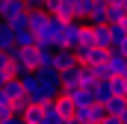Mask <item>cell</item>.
Wrapping results in <instances>:
<instances>
[{
	"label": "cell",
	"mask_w": 127,
	"mask_h": 124,
	"mask_svg": "<svg viewBox=\"0 0 127 124\" xmlns=\"http://www.w3.org/2000/svg\"><path fill=\"white\" fill-rule=\"evenodd\" d=\"M103 109H106V115H118L121 118V112L127 109V97H109L103 103Z\"/></svg>",
	"instance_id": "16"
},
{
	"label": "cell",
	"mask_w": 127,
	"mask_h": 124,
	"mask_svg": "<svg viewBox=\"0 0 127 124\" xmlns=\"http://www.w3.org/2000/svg\"><path fill=\"white\" fill-rule=\"evenodd\" d=\"M109 86H112V97H127V80L124 77H112Z\"/></svg>",
	"instance_id": "21"
},
{
	"label": "cell",
	"mask_w": 127,
	"mask_h": 124,
	"mask_svg": "<svg viewBox=\"0 0 127 124\" xmlns=\"http://www.w3.org/2000/svg\"><path fill=\"white\" fill-rule=\"evenodd\" d=\"M92 92H95V103H106L112 97V86H109V80H103V83H97Z\"/></svg>",
	"instance_id": "18"
},
{
	"label": "cell",
	"mask_w": 127,
	"mask_h": 124,
	"mask_svg": "<svg viewBox=\"0 0 127 124\" xmlns=\"http://www.w3.org/2000/svg\"><path fill=\"white\" fill-rule=\"evenodd\" d=\"M109 6H124V0H106Z\"/></svg>",
	"instance_id": "31"
},
{
	"label": "cell",
	"mask_w": 127,
	"mask_h": 124,
	"mask_svg": "<svg viewBox=\"0 0 127 124\" xmlns=\"http://www.w3.org/2000/svg\"><path fill=\"white\" fill-rule=\"evenodd\" d=\"M106 9H109V3L106 0H92V15H89V27H97V24H106Z\"/></svg>",
	"instance_id": "10"
},
{
	"label": "cell",
	"mask_w": 127,
	"mask_h": 124,
	"mask_svg": "<svg viewBox=\"0 0 127 124\" xmlns=\"http://www.w3.org/2000/svg\"><path fill=\"white\" fill-rule=\"evenodd\" d=\"M9 80H12V74H9V71H0V89H3Z\"/></svg>",
	"instance_id": "30"
},
{
	"label": "cell",
	"mask_w": 127,
	"mask_h": 124,
	"mask_svg": "<svg viewBox=\"0 0 127 124\" xmlns=\"http://www.w3.org/2000/svg\"><path fill=\"white\" fill-rule=\"evenodd\" d=\"M9 115H15V112H12V100H9L6 92L0 89V121H3V118H9Z\"/></svg>",
	"instance_id": "23"
},
{
	"label": "cell",
	"mask_w": 127,
	"mask_h": 124,
	"mask_svg": "<svg viewBox=\"0 0 127 124\" xmlns=\"http://www.w3.org/2000/svg\"><path fill=\"white\" fill-rule=\"evenodd\" d=\"M41 115H44V124H65V118L59 115V109H56V103H53V100L41 109Z\"/></svg>",
	"instance_id": "17"
},
{
	"label": "cell",
	"mask_w": 127,
	"mask_h": 124,
	"mask_svg": "<svg viewBox=\"0 0 127 124\" xmlns=\"http://www.w3.org/2000/svg\"><path fill=\"white\" fill-rule=\"evenodd\" d=\"M62 30H65V21H62V18H56V15H47V24H44L41 35H44V38H50L53 44H59V38H62Z\"/></svg>",
	"instance_id": "8"
},
{
	"label": "cell",
	"mask_w": 127,
	"mask_h": 124,
	"mask_svg": "<svg viewBox=\"0 0 127 124\" xmlns=\"http://www.w3.org/2000/svg\"><path fill=\"white\" fill-rule=\"evenodd\" d=\"M100 124H124V121H121L118 115H106V118H103V121H100Z\"/></svg>",
	"instance_id": "29"
},
{
	"label": "cell",
	"mask_w": 127,
	"mask_h": 124,
	"mask_svg": "<svg viewBox=\"0 0 127 124\" xmlns=\"http://www.w3.org/2000/svg\"><path fill=\"white\" fill-rule=\"evenodd\" d=\"M121 24H124V30H127V18H124V21H121Z\"/></svg>",
	"instance_id": "35"
},
{
	"label": "cell",
	"mask_w": 127,
	"mask_h": 124,
	"mask_svg": "<svg viewBox=\"0 0 127 124\" xmlns=\"http://www.w3.org/2000/svg\"><path fill=\"white\" fill-rule=\"evenodd\" d=\"M47 15H56L62 21H77V3L74 0H53L50 6H44Z\"/></svg>",
	"instance_id": "6"
},
{
	"label": "cell",
	"mask_w": 127,
	"mask_h": 124,
	"mask_svg": "<svg viewBox=\"0 0 127 124\" xmlns=\"http://www.w3.org/2000/svg\"><path fill=\"white\" fill-rule=\"evenodd\" d=\"M53 103H56V109H59V115H62L65 121H68V118H74V115H77V106H74V100H71V97H68V94H59V97H56V100H53Z\"/></svg>",
	"instance_id": "14"
},
{
	"label": "cell",
	"mask_w": 127,
	"mask_h": 124,
	"mask_svg": "<svg viewBox=\"0 0 127 124\" xmlns=\"http://www.w3.org/2000/svg\"><path fill=\"white\" fill-rule=\"evenodd\" d=\"M103 118H106V109H103V103L80 106V109H77V115H74V121H77V124H100Z\"/></svg>",
	"instance_id": "5"
},
{
	"label": "cell",
	"mask_w": 127,
	"mask_h": 124,
	"mask_svg": "<svg viewBox=\"0 0 127 124\" xmlns=\"http://www.w3.org/2000/svg\"><path fill=\"white\" fill-rule=\"evenodd\" d=\"M32 47H38V50H56V44L50 38H44V35H35V44Z\"/></svg>",
	"instance_id": "25"
},
{
	"label": "cell",
	"mask_w": 127,
	"mask_h": 124,
	"mask_svg": "<svg viewBox=\"0 0 127 124\" xmlns=\"http://www.w3.org/2000/svg\"><path fill=\"white\" fill-rule=\"evenodd\" d=\"M27 18H30V30L35 32V35H41L44 24H47V12H44V9H30Z\"/></svg>",
	"instance_id": "12"
},
{
	"label": "cell",
	"mask_w": 127,
	"mask_h": 124,
	"mask_svg": "<svg viewBox=\"0 0 127 124\" xmlns=\"http://www.w3.org/2000/svg\"><path fill=\"white\" fill-rule=\"evenodd\" d=\"M32 44H35V32H32V30L15 32V47H32Z\"/></svg>",
	"instance_id": "19"
},
{
	"label": "cell",
	"mask_w": 127,
	"mask_h": 124,
	"mask_svg": "<svg viewBox=\"0 0 127 124\" xmlns=\"http://www.w3.org/2000/svg\"><path fill=\"white\" fill-rule=\"evenodd\" d=\"M112 53H121V56H127V38H121L118 44H112Z\"/></svg>",
	"instance_id": "27"
},
{
	"label": "cell",
	"mask_w": 127,
	"mask_h": 124,
	"mask_svg": "<svg viewBox=\"0 0 127 124\" xmlns=\"http://www.w3.org/2000/svg\"><path fill=\"white\" fill-rule=\"evenodd\" d=\"M9 27H12V32H21V30H30V18H27V12L24 15H18V18H12V21H6Z\"/></svg>",
	"instance_id": "22"
},
{
	"label": "cell",
	"mask_w": 127,
	"mask_h": 124,
	"mask_svg": "<svg viewBox=\"0 0 127 124\" xmlns=\"http://www.w3.org/2000/svg\"><path fill=\"white\" fill-rule=\"evenodd\" d=\"M35 80H38V86H41V92L47 94L50 100H56L59 94H62V74L50 65V68H41V71H35Z\"/></svg>",
	"instance_id": "1"
},
{
	"label": "cell",
	"mask_w": 127,
	"mask_h": 124,
	"mask_svg": "<svg viewBox=\"0 0 127 124\" xmlns=\"http://www.w3.org/2000/svg\"><path fill=\"white\" fill-rule=\"evenodd\" d=\"M0 124H27V121H24L21 115H9V118H3Z\"/></svg>",
	"instance_id": "28"
},
{
	"label": "cell",
	"mask_w": 127,
	"mask_h": 124,
	"mask_svg": "<svg viewBox=\"0 0 127 124\" xmlns=\"http://www.w3.org/2000/svg\"><path fill=\"white\" fill-rule=\"evenodd\" d=\"M92 38H95V47L112 50V32H109V24H97V27H92Z\"/></svg>",
	"instance_id": "9"
},
{
	"label": "cell",
	"mask_w": 127,
	"mask_h": 124,
	"mask_svg": "<svg viewBox=\"0 0 127 124\" xmlns=\"http://www.w3.org/2000/svg\"><path fill=\"white\" fill-rule=\"evenodd\" d=\"M124 18H127L124 6H109V9H106V24H121Z\"/></svg>",
	"instance_id": "20"
},
{
	"label": "cell",
	"mask_w": 127,
	"mask_h": 124,
	"mask_svg": "<svg viewBox=\"0 0 127 124\" xmlns=\"http://www.w3.org/2000/svg\"><path fill=\"white\" fill-rule=\"evenodd\" d=\"M74 65H77V53H74V50H68V47H56V50H53V68H56L59 74L71 71Z\"/></svg>",
	"instance_id": "7"
},
{
	"label": "cell",
	"mask_w": 127,
	"mask_h": 124,
	"mask_svg": "<svg viewBox=\"0 0 127 124\" xmlns=\"http://www.w3.org/2000/svg\"><path fill=\"white\" fill-rule=\"evenodd\" d=\"M3 92H6V97L12 100V103H18V100H24L27 94H24V86H21V80L18 77H12L6 86H3Z\"/></svg>",
	"instance_id": "13"
},
{
	"label": "cell",
	"mask_w": 127,
	"mask_h": 124,
	"mask_svg": "<svg viewBox=\"0 0 127 124\" xmlns=\"http://www.w3.org/2000/svg\"><path fill=\"white\" fill-rule=\"evenodd\" d=\"M74 53H77V62L86 68H100L109 59V50H103V47H77Z\"/></svg>",
	"instance_id": "3"
},
{
	"label": "cell",
	"mask_w": 127,
	"mask_h": 124,
	"mask_svg": "<svg viewBox=\"0 0 127 124\" xmlns=\"http://www.w3.org/2000/svg\"><path fill=\"white\" fill-rule=\"evenodd\" d=\"M68 97L74 100V106H77V109H80V106H92V103H95V92H92V89H86V86H83V89H77L74 94H68Z\"/></svg>",
	"instance_id": "15"
},
{
	"label": "cell",
	"mask_w": 127,
	"mask_h": 124,
	"mask_svg": "<svg viewBox=\"0 0 127 124\" xmlns=\"http://www.w3.org/2000/svg\"><path fill=\"white\" fill-rule=\"evenodd\" d=\"M65 124H77V121H74V118H68V121H65Z\"/></svg>",
	"instance_id": "34"
},
{
	"label": "cell",
	"mask_w": 127,
	"mask_h": 124,
	"mask_svg": "<svg viewBox=\"0 0 127 124\" xmlns=\"http://www.w3.org/2000/svg\"><path fill=\"white\" fill-rule=\"evenodd\" d=\"M0 50H6L9 56L18 50V47H15V32H12V27H9L6 21H0Z\"/></svg>",
	"instance_id": "11"
},
{
	"label": "cell",
	"mask_w": 127,
	"mask_h": 124,
	"mask_svg": "<svg viewBox=\"0 0 127 124\" xmlns=\"http://www.w3.org/2000/svg\"><path fill=\"white\" fill-rule=\"evenodd\" d=\"M121 121H124V124H127V109H124V112H121Z\"/></svg>",
	"instance_id": "33"
},
{
	"label": "cell",
	"mask_w": 127,
	"mask_h": 124,
	"mask_svg": "<svg viewBox=\"0 0 127 124\" xmlns=\"http://www.w3.org/2000/svg\"><path fill=\"white\" fill-rule=\"evenodd\" d=\"M38 3H41V9H44V6H50V3H53V0H38Z\"/></svg>",
	"instance_id": "32"
},
{
	"label": "cell",
	"mask_w": 127,
	"mask_h": 124,
	"mask_svg": "<svg viewBox=\"0 0 127 124\" xmlns=\"http://www.w3.org/2000/svg\"><path fill=\"white\" fill-rule=\"evenodd\" d=\"M21 86H24V94H27V100H30L32 106H47V103H50V97L41 92V86H38L35 74H27V77H21Z\"/></svg>",
	"instance_id": "4"
},
{
	"label": "cell",
	"mask_w": 127,
	"mask_h": 124,
	"mask_svg": "<svg viewBox=\"0 0 127 124\" xmlns=\"http://www.w3.org/2000/svg\"><path fill=\"white\" fill-rule=\"evenodd\" d=\"M109 32H112V44H118L121 38H127V30H124V24H109Z\"/></svg>",
	"instance_id": "24"
},
{
	"label": "cell",
	"mask_w": 127,
	"mask_h": 124,
	"mask_svg": "<svg viewBox=\"0 0 127 124\" xmlns=\"http://www.w3.org/2000/svg\"><path fill=\"white\" fill-rule=\"evenodd\" d=\"M124 12H127V0H124Z\"/></svg>",
	"instance_id": "36"
},
{
	"label": "cell",
	"mask_w": 127,
	"mask_h": 124,
	"mask_svg": "<svg viewBox=\"0 0 127 124\" xmlns=\"http://www.w3.org/2000/svg\"><path fill=\"white\" fill-rule=\"evenodd\" d=\"M0 71H9V74H12V56H9L6 50H0Z\"/></svg>",
	"instance_id": "26"
},
{
	"label": "cell",
	"mask_w": 127,
	"mask_h": 124,
	"mask_svg": "<svg viewBox=\"0 0 127 124\" xmlns=\"http://www.w3.org/2000/svg\"><path fill=\"white\" fill-rule=\"evenodd\" d=\"M83 30H86V21H65L62 38L56 47H68V50H77L80 47V38H83Z\"/></svg>",
	"instance_id": "2"
}]
</instances>
